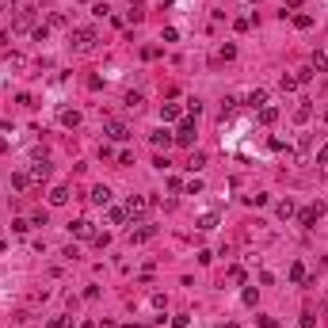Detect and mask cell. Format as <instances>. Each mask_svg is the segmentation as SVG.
Instances as JSON below:
<instances>
[{"instance_id":"11","label":"cell","mask_w":328,"mask_h":328,"mask_svg":"<svg viewBox=\"0 0 328 328\" xmlns=\"http://www.w3.org/2000/svg\"><path fill=\"white\" fill-rule=\"evenodd\" d=\"M275 119H279V107H271V103H263V107H259V122H263V126H271Z\"/></svg>"},{"instance_id":"29","label":"cell","mask_w":328,"mask_h":328,"mask_svg":"<svg viewBox=\"0 0 328 328\" xmlns=\"http://www.w3.org/2000/svg\"><path fill=\"white\" fill-rule=\"evenodd\" d=\"M92 241H95V244H99V248H107V244H111V233H95V237H92Z\"/></svg>"},{"instance_id":"1","label":"cell","mask_w":328,"mask_h":328,"mask_svg":"<svg viewBox=\"0 0 328 328\" xmlns=\"http://www.w3.org/2000/svg\"><path fill=\"white\" fill-rule=\"evenodd\" d=\"M73 46H77L80 53H88L95 46V31H88V27H77V31H73Z\"/></svg>"},{"instance_id":"19","label":"cell","mask_w":328,"mask_h":328,"mask_svg":"<svg viewBox=\"0 0 328 328\" xmlns=\"http://www.w3.org/2000/svg\"><path fill=\"white\" fill-rule=\"evenodd\" d=\"M214 225H217V214H202L199 217V229H214Z\"/></svg>"},{"instance_id":"28","label":"cell","mask_w":328,"mask_h":328,"mask_svg":"<svg viewBox=\"0 0 328 328\" xmlns=\"http://www.w3.org/2000/svg\"><path fill=\"white\" fill-rule=\"evenodd\" d=\"M294 119H298V122H305V119H309V103H302V107H298V111H294Z\"/></svg>"},{"instance_id":"31","label":"cell","mask_w":328,"mask_h":328,"mask_svg":"<svg viewBox=\"0 0 328 328\" xmlns=\"http://www.w3.org/2000/svg\"><path fill=\"white\" fill-rule=\"evenodd\" d=\"M31 225H46V210H35V214H31Z\"/></svg>"},{"instance_id":"6","label":"cell","mask_w":328,"mask_h":328,"mask_svg":"<svg viewBox=\"0 0 328 328\" xmlns=\"http://www.w3.org/2000/svg\"><path fill=\"white\" fill-rule=\"evenodd\" d=\"M298 222H302V229H313V225L320 222V206H305L302 214H298Z\"/></svg>"},{"instance_id":"30","label":"cell","mask_w":328,"mask_h":328,"mask_svg":"<svg viewBox=\"0 0 328 328\" xmlns=\"http://www.w3.org/2000/svg\"><path fill=\"white\" fill-rule=\"evenodd\" d=\"M202 191V180H187V195H199Z\"/></svg>"},{"instance_id":"5","label":"cell","mask_w":328,"mask_h":328,"mask_svg":"<svg viewBox=\"0 0 328 328\" xmlns=\"http://www.w3.org/2000/svg\"><path fill=\"white\" fill-rule=\"evenodd\" d=\"M126 214H130V217H145V214H149V199H141V195H130Z\"/></svg>"},{"instance_id":"3","label":"cell","mask_w":328,"mask_h":328,"mask_svg":"<svg viewBox=\"0 0 328 328\" xmlns=\"http://www.w3.org/2000/svg\"><path fill=\"white\" fill-rule=\"evenodd\" d=\"M69 233L77 237V241H88V237H95V229H92L88 217H77V222H69Z\"/></svg>"},{"instance_id":"16","label":"cell","mask_w":328,"mask_h":328,"mask_svg":"<svg viewBox=\"0 0 328 328\" xmlns=\"http://www.w3.org/2000/svg\"><path fill=\"white\" fill-rule=\"evenodd\" d=\"M107 217H111V225H122V222H126V210H122V206H111V214H107Z\"/></svg>"},{"instance_id":"9","label":"cell","mask_w":328,"mask_h":328,"mask_svg":"<svg viewBox=\"0 0 328 328\" xmlns=\"http://www.w3.org/2000/svg\"><path fill=\"white\" fill-rule=\"evenodd\" d=\"M92 202H95V206H107V202H111V187H103V183H99V187L92 191Z\"/></svg>"},{"instance_id":"35","label":"cell","mask_w":328,"mask_h":328,"mask_svg":"<svg viewBox=\"0 0 328 328\" xmlns=\"http://www.w3.org/2000/svg\"><path fill=\"white\" fill-rule=\"evenodd\" d=\"M222 328H237V324H222Z\"/></svg>"},{"instance_id":"8","label":"cell","mask_w":328,"mask_h":328,"mask_svg":"<svg viewBox=\"0 0 328 328\" xmlns=\"http://www.w3.org/2000/svg\"><path fill=\"white\" fill-rule=\"evenodd\" d=\"M31 183H35L31 172H16V176H12V191H31Z\"/></svg>"},{"instance_id":"34","label":"cell","mask_w":328,"mask_h":328,"mask_svg":"<svg viewBox=\"0 0 328 328\" xmlns=\"http://www.w3.org/2000/svg\"><path fill=\"white\" fill-rule=\"evenodd\" d=\"M298 4H302V0H286V8H298Z\"/></svg>"},{"instance_id":"14","label":"cell","mask_w":328,"mask_h":328,"mask_svg":"<svg viewBox=\"0 0 328 328\" xmlns=\"http://www.w3.org/2000/svg\"><path fill=\"white\" fill-rule=\"evenodd\" d=\"M172 141H176V134H168V130H156V134H153V145H156V149H160V145L168 149Z\"/></svg>"},{"instance_id":"36","label":"cell","mask_w":328,"mask_h":328,"mask_svg":"<svg viewBox=\"0 0 328 328\" xmlns=\"http://www.w3.org/2000/svg\"><path fill=\"white\" fill-rule=\"evenodd\" d=\"M324 122H328V111H324Z\"/></svg>"},{"instance_id":"7","label":"cell","mask_w":328,"mask_h":328,"mask_svg":"<svg viewBox=\"0 0 328 328\" xmlns=\"http://www.w3.org/2000/svg\"><path fill=\"white\" fill-rule=\"evenodd\" d=\"M153 237H156V225H141V229L130 233V244H145V241H153Z\"/></svg>"},{"instance_id":"2","label":"cell","mask_w":328,"mask_h":328,"mask_svg":"<svg viewBox=\"0 0 328 328\" xmlns=\"http://www.w3.org/2000/svg\"><path fill=\"white\" fill-rule=\"evenodd\" d=\"M176 145H195V119H183L176 130Z\"/></svg>"},{"instance_id":"23","label":"cell","mask_w":328,"mask_h":328,"mask_svg":"<svg viewBox=\"0 0 328 328\" xmlns=\"http://www.w3.org/2000/svg\"><path fill=\"white\" fill-rule=\"evenodd\" d=\"M279 217H294V202H290V199L279 202Z\"/></svg>"},{"instance_id":"10","label":"cell","mask_w":328,"mask_h":328,"mask_svg":"<svg viewBox=\"0 0 328 328\" xmlns=\"http://www.w3.org/2000/svg\"><path fill=\"white\" fill-rule=\"evenodd\" d=\"M31 180H35V183H42V180H50V164H46V160H38V164H35V168H31Z\"/></svg>"},{"instance_id":"26","label":"cell","mask_w":328,"mask_h":328,"mask_svg":"<svg viewBox=\"0 0 328 328\" xmlns=\"http://www.w3.org/2000/svg\"><path fill=\"white\" fill-rule=\"evenodd\" d=\"M126 107H134V111H138V107H141V95H138V92H130V95H126Z\"/></svg>"},{"instance_id":"17","label":"cell","mask_w":328,"mask_h":328,"mask_svg":"<svg viewBox=\"0 0 328 328\" xmlns=\"http://www.w3.org/2000/svg\"><path fill=\"white\" fill-rule=\"evenodd\" d=\"M61 122L65 126H80V111H61Z\"/></svg>"},{"instance_id":"22","label":"cell","mask_w":328,"mask_h":328,"mask_svg":"<svg viewBox=\"0 0 328 328\" xmlns=\"http://www.w3.org/2000/svg\"><path fill=\"white\" fill-rule=\"evenodd\" d=\"M31 19H35V16H31V8H23V16L16 19V27H19V31H23V27H31Z\"/></svg>"},{"instance_id":"13","label":"cell","mask_w":328,"mask_h":328,"mask_svg":"<svg viewBox=\"0 0 328 328\" xmlns=\"http://www.w3.org/2000/svg\"><path fill=\"white\" fill-rule=\"evenodd\" d=\"M309 69H317V73H328V53H324V50H317V53H313Z\"/></svg>"},{"instance_id":"21","label":"cell","mask_w":328,"mask_h":328,"mask_svg":"<svg viewBox=\"0 0 328 328\" xmlns=\"http://www.w3.org/2000/svg\"><path fill=\"white\" fill-rule=\"evenodd\" d=\"M290 279H294V283H305V267H302V263H294V267H290Z\"/></svg>"},{"instance_id":"24","label":"cell","mask_w":328,"mask_h":328,"mask_svg":"<svg viewBox=\"0 0 328 328\" xmlns=\"http://www.w3.org/2000/svg\"><path fill=\"white\" fill-rule=\"evenodd\" d=\"M279 84H283V92H294V88H298V77H283Z\"/></svg>"},{"instance_id":"20","label":"cell","mask_w":328,"mask_h":328,"mask_svg":"<svg viewBox=\"0 0 328 328\" xmlns=\"http://www.w3.org/2000/svg\"><path fill=\"white\" fill-rule=\"evenodd\" d=\"M248 103H252V107H263V103H267V92H252Z\"/></svg>"},{"instance_id":"25","label":"cell","mask_w":328,"mask_h":328,"mask_svg":"<svg viewBox=\"0 0 328 328\" xmlns=\"http://www.w3.org/2000/svg\"><path fill=\"white\" fill-rule=\"evenodd\" d=\"M202 164H206V156H202V153H195V156H191V164H187V168L195 172V168H202Z\"/></svg>"},{"instance_id":"33","label":"cell","mask_w":328,"mask_h":328,"mask_svg":"<svg viewBox=\"0 0 328 328\" xmlns=\"http://www.w3.org/2000/svg\"><path fill=\"white\" fill-rule=\"evenodd\" d=\"M317 164H328V145H320V153H317Z\"/></svg>"},{"instance_id":"27","label":"cell","mask_w":328,"mask_h":328,"mask_svg":"<svg viewBox=\"0 0 328 328\" xmlns=\"http://www.w3.org/2000/svg\"><path fill=\"white\" fill-rule=\"evenodd\" d=\"M12 229H16V233H27V229H31V222H23V217H16V222H12Z\"/></svg>"},{"instance_id":"32","label":"cell","mask_w":328,"mask_h":328,"mask_svg":"<svg viewBox=\"0 0 328 328\" xmlns=\"http://www.w3.org/2000/svg\"><path fill=\"white\" fill-rule=\"evenodd\" d=\"M50 328H69V317H58V320H50Z\"/></svg>"},{"instance_id":"15","label":"cell","mask_w":328,"mask_h":328,"mask_svg":"<svg viewBox=\"0 0 328 328\" xmlns=\"http://www.w3.org/2000/svg\"><path fill=\"white\" fill-rule=\"evenodd\" d=\"M50 202H53V206H65V202H69V187H53L50 191Z\"/></svg>"},{"instance_id":"12","label":"cell","mask_w":328,"mask_h":328,"mask_svg":"<svg viewBox=\"0 0 328 328\" xmlns=\"http://www.w3.org/2000/svg\"><path fill=\"white\" fill-rule=\"evenodd\" d=\"M180 115H183V111H180V103H164V107H160V119H164V122H176Z\"/></svg>"},{"instance_id":"4","label":"cell","mask_w":328,"mask_h":328,"mask_svg":"<svg viewBox=\"0 0 328 328\" xmlns=\"http://www.w3.org/2000/svg\"><path fill=\"white\" fill-rule=\"evenodd\" d=\"M107 138H111V141H126L130 138V126H126V122H119V119H107Z\"/></svg>"},{"instance_id":"18","label":"cell","mask_w":328,"mask_h":328,"mask_svg":"<svg viewBox=\"0 0 328 328\" xmlns=\"http://www.w3.org/2000/svg\"><path fill=\"white\" fill-rule=\"evenodd\" d=\"M294 27H302V31H305V27H313V16H305V12H298V16H294Z\"/></svg>"}]
</instances>
